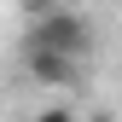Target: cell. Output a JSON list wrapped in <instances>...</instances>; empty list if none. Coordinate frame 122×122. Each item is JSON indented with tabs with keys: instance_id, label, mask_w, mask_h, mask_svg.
I'll return each mask as SVG.
<instances>
[{
	"instance_id": "cell-1",
	"label": "cell",
	"mask_w": 122,
	"mask_h": 122,
	"mask_svg": "<svg viewBox=\"0 0 122 122\" xmlns=\"http://www.w3.org/2000/svg\"><path fill=\"white\" fill-rule=\"evenodd\" d=\"M23 47H35V52H64V58H87L93 29H87L81 12H47L41 23H29V41H23Z\"/></svg>"
},
{
	"instance_id": "cell-2",
	"label": "cell",
	"mask_w": 122,
	"mask_h": 122,
	"mask_svg": "<svg viewBox=\"0 0 122 122\" xmlns=\"http://www.w3.org/2000/svg\"><path fill=\"white\" fill-rule=\"evenodd\" d=\"M23 70H29V81H41V87H76V76H81V58L23 47Z\"/></svg>"
},
{
	"instance_id": "cell-3",
	"label": "cell",
	"mask_w": 122,
	"mask_h": 122,
	"mask_svg": "<svg viewBox=\"0 0 122 122\" xmlns=\"http://www.w3.org/2000/svg\"><path fill=\"white\" fill-rule=\"evenodd\" d=\"M35 122H76V111H70V105H47Z\"/></svg>"
},
{
	"instance_id": "cell-4",
	"label": "cell",
	"mask_w": 122,
	"mask_h": 122,
	"mask_svg": "<svg viewBox=\"0 0 122 122\" xmlns=\"http://www.w3.org/2000/svg\"><path fill=\"white\" fill-rule=\"evenodd\" d=\"M76 122H111V116H105V111H93V116H76Z\"/></svg>"
}]
</instances>
